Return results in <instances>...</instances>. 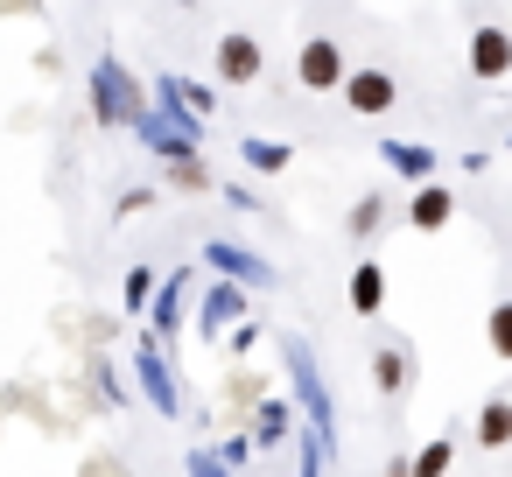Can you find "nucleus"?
<instances>
[{
  "instance_id": "10",
  "label": "nucleus",
  "mask_w": 512,
  "mask_h": 477,
  "mask_svg": "<svg viewBox=\"0 0 512 477\" xmlns=\"http://www.w3.org/2000/svg\"><path fill=\"white\" fill-rule=\"evenodd\" d=\"M449 470V442H428L421 456H414V477H442Z\"/></svg>"
},
{
  "instance_id": "11",
  "label": "nucleus",
  "mask_w": 512,
  "mask_h": 477,
  "mask_svg": "<svg viewBox=\"0 0 512 477\" xmlns=\"http://www.w3.org/2000/svg\"><path fill=\"white\" fill-rule=\"evenodd\" d=\"M379 218H386V204H379V197H358V211H351V232L365 239V232H372Z\"/></svg>"
},
{
  "instance_id": "13",
  "label": "nucleus",
  "mask_w": 512,
  "mask_h": 477,
  "mask_svg": "<svg viewBox=\"0 0 512 477\" xmlns=\"http://www.w3.org/2000/svg\"><path fill=\"white\" fill-rule=\"evenodd\" d=\"M379 386H386V393L400 386V351H379Z\"/></svg>"
},
{
  "instance_id": "2",
  "label": "nucleus",
  "mask_w": 512,
  "mask_h": 477,
  "mask_svg": "<svg viewBox=\"0 0 512 477\" xmlns=\"http://www.w3.org/2000/svg\"><path fill=\"white\" fill-rule=\"evenodd\" d=\"M344 50L330 43V36H309L302 50H295V78H302V92H337L344 85Z\"/></svg>"
},
{
  "instance_id": "5",
  "label": "nucleus",
  "mask_w": 512,
  "mask_h": 477,
  "mask_svg": "<svg viewBox=\"0 0 512 477\" xmlns=\"http://www.w3.org/2000/svg\"><path fill=\"white\" fill-rule=\"evenodd\" d=\"M218 78L225 85H253L260 78V43L253 36H225L218 43Z\"/></svg>"
},
{
  "instance_id": "4",
  "label": "nucleus",
  "mask_w": 512,
  "mask_h": 477,
  "mask_svg": "<svg viewBox=\"0 0 512 477\" xmlns=\"http://www.w3.org/2000/svg\"><path fill=\"white\" fill-rule=\"evenodd\" d=\"M470 71H477V78H505V71H512V36L491 29V22L470 29Z\"/></svg>"
},
{
  "instance_id": "1",
  "label": "nucleus",
  "mask_w": 512,
  "mask_h": 477,
  "mask_svg": "<svg viewBox=\"0 0 512 477\" xmlns=\"http://www.w3.org/2000/svg\"><path fill=\"white\" fill-rule=\"evenodd\" d=\"M92 106H99V120H113V127H134V120H141V92H134V78H127L113 57L92 71Z\"/></svg>"
},
{
  "instance_id": "14",
  "label": "nucleus",
  "mask_w": 512,
  "mask_h": 477,
  "mask_svg": "<svg viewBox=\"0 0 512 477\" xmlns=\"http://www.w3.org/2000/svg\"><path fill=\"white\" fill-rule=\"evenodd\" d=\"M148 288H155V281H148V267H134V274H127V302H148Z\"/></svg>"
},
{
  "instance_id": "8",
  "label": "nucleus",
  "mask_w": 512,
  "mask_h": 477,
  "mask_svg": "<svg viewBox=\"0 0 512 477\" xmlns=\"http://www.w3.org/2000/svg\"><path fill=\"white\" fill-rule=\"evenodd\" d=\"M477 442H484V449H505V442H512V400H491V407H484Z\"/></svg>"
},
{
  "instance_id": "6",
  "label": "nucleus",
  "mask_w": 512,
  "mask_h": 477,
  "mask_svg": "<svg viewBox=\"0 0 512 477\" xmlns=\"http://www.w3.org/2000/svg\"><path fill=\"white\" fill-rule=\"evenodd\" d=\"M449 211H456V197L428 183V190L414 197V211H407V218H414V232H442V225H449Z\"/></svg>"
},
{
  "instance_id": "12",
  "label": "nucleus",
  "mask_w": 512,
  "mask_h": 477,
  "mask_svg": "<svg viewBox=\"0 0 512 477\" xmlns=\"http://www.w3.org/2000/svg\"><path fill=\"white\" fill-rule=\"evenodd\" d=\"M246 162H253V169H281V162H288V148H267V141H246Z\"/></svg>"
},
{
  "instance_id": "3",
  "label": "nucleus",
  "mask_w": 512,
  "mask_h": 477,
  "mask_svg": "<svg viewBox=\"0 0 512 477\" xmlns=\"http://www.w3.org/2000/svg\"><path fill=\"white\" fill-rule=\"evenodd\" d=\"M365 120H379V113H393V99H400V85L379 71V64H358V71H344V85H337Z\"/></svg>"
},
{
  "instance_id": "7",
  "label": "nucleus",
  "mask_w": 512,
  "mask_h": 477,
  "mask_svg": "<svg viewBox=\"0 0 512 477\" xmlns=\"http://www.w3.org/2000/svg\"><path fill=\"white\" fill-rule=\"evenodd\" d=\"M379 302H386V274H379V267L365 260V267L351 274V309H358V316H372Z\"/></svg>"
},
{
  "instance_id": "9",
  "label": "nucleus",
  "mask_w": 512,
  "mask_h": 477,
  "mask_svg": "<svg viewBox=\"0 0 512 477\" xmlns=\"http://www.w3.org/2000/svg\"><path fill=\"white\" fill-rule=\"evenodd\" d=\"M484 337H491V351H498V358H512V302H498V309L484 316Z\"/></svg>"
}]
</instances>
